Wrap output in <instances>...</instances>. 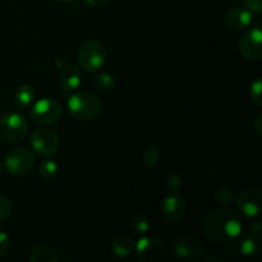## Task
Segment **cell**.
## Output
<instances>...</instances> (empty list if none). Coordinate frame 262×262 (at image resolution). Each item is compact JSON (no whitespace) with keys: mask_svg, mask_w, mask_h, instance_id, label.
Returning a JSON list of instances; mask_svg holds the SVG:
<instances>
[{"mask_svg":"<svg viewBox=\"0 0 262 262\" xmlns=\"http://www.w3.org/2000/svg\"><path fill=\"white\" fill-rule=\"evenodd\" d=\"M166 184H168V188L171 189V192H176L177 189L181 187L182 179L177 176H171L169 177L168 181H166Z\"/></svg>","mask_w":262,"mask_h":262,"instance_id":"83f0119b","label":"cell"},{"mask_svg":"<svg viewBox=\"0 0 262 262\" xmlns=\"http://www.w3.org/2000/svg\"><path fill=\"white\" fill-rule=\"evenodd\" d=\"M243 229L242 219L227 207L212 210L204 220L205 234L217 243H228L237 239Z\"/></svg>","mask_w":262,"mask_h":262,"instance_id":"6da1fadb","label":"cell"},{"mask_svg":"<svg viewBox=\"0 0 262 262\" xmlns=\"http://www.w3.org/2000/svg\"><path fill=\"white\" fill-rule=\"evenodd\" d=\"M250 230H251V233H255V234H258V233L261 232V225H260V223L256 222L255 224L251 225Z\"/></svg>","mask_w":262,"mask_h":262,"instance_id":"4dcf8cb0","label":"cell"},{"mask_svg":"<svg viewBox=\"0 0 262 262\" xmlns=\"http://www.w3.org/2000/svg\"><path fill=\"white\" fill-rule=\"evenodd\" d=\"M10 247H12V242H10L9 235L0 230V257L7 256L9 253Z\"/></svg>","mask_w":262,"mask_h":262,"instance_id":"484cf974","label":"cell"},{"mask_svg":"<svg viewBox=\"0 0 262 262\" xmlns=\"http://www.w3.org/2000/svg\"><path fill=\"white\" fill-rule=\"evenodd\" d=\"M67 106L72 117L82 122L95 119L102 109L101 100L96 95L87 91H74V94L69 96Z\"/></svg>","mask_w":262,"mask_h":262,"instance_id":"7a4b0ae2","label":"cell"},{"mask_svg":"<svg viewBox=\"0 0 262 262\" xmlns=\"http://www.w3.org/2000/svg\"><path fill=\"white\" fill-rule=\"evenodd\" d=\"M30 143L38 155L50 158L58 151L60 140L55 130L49 128H38L31 133Z\"/></svg>","mask_w":262,"mask_h":262,"instance_id":"8992f818","label":"cell"},{"mask_svg":"<svg viewBox=\"0 0 262 262\" xmlns=\"http://www.w3.org/2000/svg\"><path fill=\"white\" fill-rule=\"evenodd\" d=\"M250 97L256 105H262V81L260 77L253 79L250 84Z\"/></svg>","mask_w":262,"mask_h":262,"instance_id":"603a6c76","label":"cell"},{"mask_svg":"<svg viewBox=\"0 0 262 262\" xmlns=\"http://www.w3.org/2000/svg\"><path fill=\"white\" fill-rule=\"evenodd\" d=\"M13 214V205L5 196L0 194V222L7 220L12 216Z\"/></svg>","mask_w":262,"mask_h":262,"instance_id":"d4e9b609","label":"cell"},{"mask_svg":"<svg viewBox=\"0 0 262 262\" xmlns=\"http://www.w3.org/2000/svg\"><path fill=\"white\" fill-rule=\"evenodd\" d=\"M174 253L184 261H197L204 256L205 245L194 235H183L174 243Z\"/></svg>","mask_w":262,"mask_h":262,"instance_id":"9c48e42d","label":"cell"},{"mask_svg":"<svg viewBox=\"0 0 262 262\" xmlns=\"http://www.w3.org/2000/svg\"><path fill=\"white\" fill-rule=\"evenodd\" d=\"M28 260L31 262H58L59 257L51 247L45 245H38L31 250Z\"/></svg>","mask_w":262,"mask_h":262,"instance_id":"ac0fdd59","label":"cell"},{"mask_svg":"<svg viewBox=\"0 0 262 262\" xmlns=\"http://www.w3.org/2000/svg\"><path fill=\"white\" fill-rule=\"evenodd\" d=\"M246 9L250 10L251 13L260 14L262 10V0H242Z\"/></svg>","mask_w":262,"mask_h":262,"instance_id":"4316f807","label":"cell"},{"mask_svg":"<svg viewBox=\"0 0 262 262\" xmlns=\"http://www.w3.org/2000/svg\"><path fill=\"white\" fill-rule=\"evenodd\" d=\"M137 258L140 262H161L168 256L163 241L155 237H143L135 246Z\"/></svg>","mask_w":262,"mask_h":262,"instance_id":"ba28073f","label":"cell"},{"mask_svg":"<svg viewBox=\"0 0 262 262\" xmlns=\"http://www.w3.org/2000/svg\"><path fill=\"white\" fill-rule=\"evenodd\" d=\"M84 2H86L87 4L91 5V7H94V8H101V7H104L105 4H106L107 0H84Z\"/></svg>","mask_w":262,"mask_h":262,"instance_id":"f1b7e54d","label":"cell"},{"mask_svg":"<svg viewBox=\"0 0 262 262\" xmlns=\"http://www.w3.org/2000/svg\"><path fill=\"white\" fill-rule=\"evenodd\" d=\"M135 241L127 234H120L113 239L110 245V251L118 258H125L135 252Z\"/></svg>","mask_w":262,"mask_h":262,"instance_id":"9a60e30c","label":"cell"},{"mask_svg":"<svg viewBox=\"0 0 262 262\" xmlns=\"http://www.w3.org/2000/svg\"><path fill=\"white\" fill-rule=\"evenodd\" d=\"M58 2H71V0H58Z\"/></svg>","mask_w":262,"mask_h":262,"instance_id":"d6a6232c","label":"cell"},{"mask_svg":"<svg viewBox=\"0 0 262 262\" xmlns=\"http://www.w3.org/2000/svg\"><path fill=\"white\" fill-rule=\"evenodd\" d=\"M36 99V91L31 84H20L14 92V101L19 109H28L32 106Z\"/></svg>","mask_w":262,"mask_h":262,"instance_id":"e0dca14e","label":"cell"},{"mask_svg":"<svg viewBox=\"0 0 262 262\" xmlns=\"http://www.w3.org/2000/svg\"><path fill=\"white\" fill-rule=\"evenodd\" d=\"M38 171H40V176L42 177L43 179H54L56 176H58L59 166L58 164L55 163L51 159H46V160H42L38 165Z\"/></svg>","mask_w":262,"mask_h":262,"instance_id":"ffe728a7","label":"cell"},{"mask_svg":"<svg viewBox=\"0 0 262 262\" xmlns=\"http://www.w3.org/2000/svg\"><path fill=\"white\" fill-rule=\"evenodd\" d=\"M161 158V152L156 146H150L147 150L143 154V163H145L146 166L148 168H154L159 164Z\"/></svg>","mask_w":262,"mask_h":262,"instance_id":"7402d4cb","label":"cell"},{"mask_svg":"<svg viewBox=\"0 0 262 262\" xmlns=\"http://www.w3.org/2000/svg\"><path fill=\"white\" fill-rule=\"evenodd\" d=\"M36 163L35 155L27 148H14L9 151L5 158V168L13 176H26L33 169Z\"/></svg>","mask_w":262,"mask_h":262,"instance_id":"52a82bcc","label":"cell"},{"mask_svg":"<svg viewBox=\"0 0 262 262\" xmlns=\"http://www.w3.org/2000/svg\"><path fill=\"white\" fill-rule=\"evenodd\" d=\"M239 211L247 217H257L262 209V192L260 188H248L238 197Z\"/></svg>","mask_w":262,"mask_h":262,"instance_id":"8fae6325","label":"cell"},{"mask_svg":"<svg viewBox=\"0 0 262 262\" xmlns=\"http://www.w3.org/2000/svg\"><path fill=\"white\" fill-rule=\"evenodd\" d=\"M238 248H239V252H242L243 255L246 256L260 255L261 248H262L261 238L258 237L257 234H255V233H248V234H245L239 239Z\"/></svg>","mask_w":262,"mask_h":262,"instance_id":"2e32d148","label":"cell"},{"mask_svg":"<svg viewBox=\"0 0 262 262\" xmlns=\"http://www.w3.org/2000/svg\"><path fill=\"white\" fill-rule=\"evenodd\" d=\"M210 261H216V262H223V260H222V258H219V257H207V258H205V260H204V262H210Z\"/></svg>","mask_w":262,"mask_h":262,"instance_id":"1f68e13d","label":"cell"},{"mask_svg":"<svg viewBox=\"0 0 262 262\" xmlns=\"http://www.w3.org/2000/svg\"><path fill=\"white\" fill-rule=\"evenodd\" d=\"M60 87L64 92H74L79 89L82 82V73L81 69L77 66H67L61 71L60 78Z\"/></svg>","mask_w":262,"mask_h":262,"instance_id":"5bb4252c","label":"cell"},{"mask_svg":"<svg viewBox=\"0 0 262 262\" xmlns=\"http://www.w3.org/2000/svg\"><path fill=\"white\" fill-rule=\"evenodd\" d=\"M28 123L25 115L18 112H8L0 117V141L7 145H17L26 138Z\"/></svg>","mask_w":262,"mask_h":262,"instance_id":"3957f363","label":"cell"},{"mask_svg":"<svg viewBox=\"0 0 262 262\" xmlns=\"http://www.w3.org/2000/svg\"><path fill=\"white\" fill-rule=\"evenodd\" d=\"M214 199H215V201L217 202V204L225 205V206H227V205L233 204V202L235 201L234 193H233L232 191H229V189H227V188L219 189V191L215 193Z\"/></svg>","mask_w":262,"mask_h":262,"instance_id":"cb8c5ba5","label":"cell"},{"mask_svg":"<svg viewBox=\"0 0 262 262\" xmlns=\"http://www.w3.org/2000/svg\"><path fill=\"white\" fill-rule=\"evenodd\" d=\"M129 225L136 234H146L150 229V220L143 214H137L130 219Z\"/></svg>","mask_w":262,"mask_h":262,"instance_id":"44dd1931","label":"cell"},{"mask_svg":"<svg viewBox=\"0 0 262 262\" xmlns=\"http://www.w3.org/2000/svg\"><path fill=\"white\" fill-rule=\"evenodd\" d=\"M94 84L99 91L107 94V92L114 91L115 86H117V81H115V78L112 74L100 73L97 76H95Z\"/></svg>","mask_w":262,"mask_h":262,"instance_id":"d6986e66","label":"cell"},{"mask_svg":"<svg viewBox=\"0 0 262 262\" xmlns=\"http://www.w3.org/2000/svg\"><path fill=\"white\" fill-rule=\"evenodd\" d=\"M255 129L258 136L262 135V114H258L255 119Z\"/></svg>","mask_w":262,"mask_h":262,"instance_id":"f546056e","label":"cell"},{"mask_svg":"<svg viewBox=\"0 0 262 262\" xmlns=\"http://www.w3.org/2000/svg\"><path fill=\"white\" fill-rule=\"evenodd\" d=\"M262 32L260 26L250 28L239 40V53L251 61H258L262 58Z\"/></svg>","mask_w":262,"mask_h":262,"instance_id":"30bf717a","label":"cell"},{"mask_svg":"<svg viewBox=\"0 0 262 262\" xmlns=\"http://www.w3.org/2000/svg\"><path fill=\"white\" fill-rule=\"evenodd\" d=\"M63 117V106L53 97H43L32 104L30 118L33 122L42 125H51L58 123Z\"/></svg>","mask_w":262,"mask_h":262,"instance_id":"5b68a950","label":"cell"},{"mask_svg":"<svg viewBox=\"0 0 262 262\" xmlns=\"http://www.w3.org/2000/svg\"><path fill=\"white\" fill-rule=\"evenodd\" d=\"M160 209L161 214L164 215L166 220H169V222H179L186 215V200L181 194L171 192L168 196L164 197L163 201H161Z\"/></svg>","mask_w":262,"mask_h":262,"instance_id":"7c38bea8","label":"cell"},{"mask_svg":"<svg viewBox=\"0 0 262 262\" xmlns=\"http://www.w3.org/2000/svg\"><path fill=\"white\" fill-rule=\"evenodd\" d=\"M106 55V49L104 43L97 40H89L81 45L77 54V59H78L79 67L83 71L95 73L104 67Z\"/></svg>","mask_w":262,"mask_h":262,"instance_id":"277c9868","label":"cell"},{"mask_svg":"<svg viewBox=\"0 0 262 262\" xmlns=\"http://www.w3.org/2000/svg\"><path fill=\"white\" fill-rule=\"evenodd\" d=\"M252 13L242 7H235L230 9L225 15V23L230 30H246L252 25Z\"/></svg>","mask_w":262,"mask_h":262,"instance_id":"4fadbf2b","label":"cell"}]
</instances>
